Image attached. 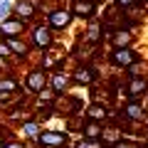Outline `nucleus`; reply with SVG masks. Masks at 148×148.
<instances>
[{"label": "nucleus", "mask_w": 148, "mask_h": 148, "mask_svg": "<svg viewBox=\"0 0 148 148\" xmlns=\"http://www.w3.org/2000/svg\"><path fill=\"white\" fill-rule=\"evenodd\" d=\"M136 42H138V35H136V32L119 27V30H114L109 35V40H106L104 45H109L111 49H121V47H136Z\"/></svg>", "instance_id": "nucleus-12"}, {"label": "nucleus", "mask_w": 148, "mask_h": 148, "mask_svg": "<svg viewBox=\"0 0 148 148\" xmlns=\"http://www.w3.org/2000/svg\"><path fill=\"white\" fill-rule=\"evenodd\" d=\"M123 77H126V79H143V77H148V57L136 59V62L123 72Z\"/></svg>", "instance_id": "nucleus-19"}, {"label": "nucleus", "mask_w": 148, "mask_h": 148, "mask_svg": "<svg viewBox=\"0 0 148 148\" xmlns=\"http://www.w3.org/2000/svg\"><path fill=\"white\" fill-rule=\"evenodd\" d=\"M12 8H15V0H0V22L12 17Z\"/></svg>", "instance_id": "nucleus-23"}, {"label": "nucleus", "mask_w": 148, "mask_h": 148, "mask_svg": "<svg viewBox=\"0 0 148 148\" xmlns=\"http://www.w3.org/2000/svg\"><path fill=\"white\" fill-rule=\"evenodd\" d=\"M143 54L138 52L136 47H121V49H106V64L116 72H126L136 59H141Z\"/></svg>", "instance_id": "nucleus-2"}, {"label": "nucleus", "mask_w": 148, "mask_h": 148, "mask_svg": "<svg viewBox=\"0 0 148 148\" xmlns=\"http://www.w3.org/2000/svg\"><path fill=\"white\" fill-rule=\"evenodd\" d=\"M69 72H72L74 86H79V89H89L91 84H96V82L101 79L99 67H96L94 62H77Z\"/></svg>", "instance_id": "nucleus-3"}, {"label": "nucleus", "mask_w": 148, "mask_h": 148, "mask_svg": "<svg viewBox=\"0 0 148 148\" xmlns=\"http://www.w3.org/2000/svg\"><path fill=\"white\" fill-rule=\"evenodd\" d=\"M27 30L30 25L20 20V17H8V20L0 22V40H10V37H27Z\"/></svg>", "instance_id": "nucleus-11"}, {"label": "nucleus", "mask_w": 148, "mask_h": 148, "mask_svg": "<svg viewBox=\"0 0 148 148\" xmlns=\"http://www.w3.org/2000/svg\"><path fill=\"white\" fill-rule=\"evenodd\" d=\"M101 133H104V123H99V121H89V119H86V123H84V128H82L79 136H84V138H96V141H99Z\"/></svg>", "instance_id": "nucleus-21"}, {"label": "nucleus", "mask_w": 148, "mask_h": 148, "mask_svg": "<svg viewBox=\"0 0 148 148\" xmlns=\"http://www.w3.org/2000/svg\"><path fill=\"white\" fill-rule=\"evenodd\" d=\"M3 148H27V141H22V138H10V141H5V146Z\"/></svg>", "instance_id": "nucleus-25"}, {"label": "nucleus", "mask_w": 148, "mask_h": 148, "mask_svg": "<svg viewBox=\"0 0 148 148\" xmlns=\"http://www.w3.org/2000/svg\"><path fill=\"white\" fill-rule=\"evenodd\" d=\"M12 15L15 17H20L25 25H35V22H40V8L32 3V0H15V8H12Z\"/></svg>", "instance_id": "nucleus-9"}, {"label": "nucleus", "mask_w": 148, "mask_h": 148, "mask_svg": "<svg viewBox=\"0 0 148 148\" xmlns=\"http://www.w3.org/2000/svg\"><path fill=\"white\" fill-rule=\"evenodd\" d=\"M74 146H77V148H106L101 141H96V138H84V136L74 138Z\"/></svg>", "instance_id": "nucleus-22"}, {"label": "nucleus", "mask_w": 148, "mask_h": 148, "mask_svg": "<svg viewBox=\"0 0 148 148\" xmlns=\"http://www.w3.org/2000/svg\"><path fill=\"white\" fill-rule=\"evenodd\" d=\"M146 148H148V141H146Z\"/></svg>", "instance_id": "nucleus-28"}, {"label": "nucleus", "mask_w": 148, "mask_h": 148, "mask_svg": "<svg viewBox=\"0 0 148 148\" xmlns=\"http://www.w3.org/2000/svg\"><path fill=\"white\" fill-rule=\"evenodd\" d=\"M3 74H8V69H5V64L0 62V77H3Z\"/></svg>", "instance_id": "nucleus-26"}, {"label": "nucleus", "mask_w": 148, "mask_h": 148, "mask_svg": "<svg viewBox=\"0 0 148 148\" xmlns=\"http://www.w3.org/2000/svg\"><path fill=\"white\" fill-rule=\"evenodd\" d=\"M32 114L42 126H47L52 119H57V111H54V104H40V101H32Z\"/></svg>", "instance_id": "nucleus-16"}, {"label": "nucleus", "mask_w": 148, "mask_h": 148, "mask_svg": "<svg viewBox=\"0 0 148 148\" xmlns=\"http://www.w3.org/2000/svg\"><path fill=\"white\" fill-rule=\"evenodd\" d=\"M49 86H52L57 94H69V91L74 89V82H72V72L69 69H52L49 72Z\"/></svg>", "instance_id": "nucleus-10"}, {"label": "nucleus", "mask_w": 148, "mask_h": 148, "mask_svg": "<svg viewBox=\"0 0 148 148\" xmlns=\"http://www.w3.org/2000/svg\"><path fill=\"white\" fill-rule=\"evenodd\" d=\"M52 3H64V0H52Z\"/></svg>", "instance_id": "nucleus-27"}, {"label": "nucleus", "mask_w": 148, "mask_h": 148, "mask_svg": "<svg viewBox=\"0 0 148 148\" xmlns=\"http://www.w3.org/2000/svg\"><path fill=\"white\" fill-rule=\"evenodd\" d=\"M77 35H79L82 42L89 45V47L91 45H104V22H101V17H94V20L84 22Z\"/></svg>", "instance_id": "nucleus-7"}, {"label": "nucleus", "mask_w": 148, "mask_h": 148, "mask_svg": "<svg viewBox=\"0 0 148 148\" xmlns=\"http://www.w3.org/2000/svg\"><path fill=\"white\" fill-rule=\"evenodd\" d=\"M27 40H30L32 49L47 52V49H52L54 45H57V32H54L45 20H40V22H35V25L27 30Z\"/></svg>", "instance_id": "nucleus-1"}, {"label": "nucleus", "mask_w": 148, "mask_h": 148, "mask_svg": "<svg viewBox=\"0 0 148 148\" xmlns=\"http://www.w3.org/2000/svg\"><path fill=\"white\" fill-rule=\"evenodd\" d=\"M42 123L37 121V119H27V121H22L20 126H15V133L17 138H22V141H37L40 138V133H42Z\"/></svg>", "instance_id": "nucleus-14"}, {"label": "nucleus", "mask_w": 148, "mask_h": 148, "mask_svg": "<svg viewBox=\"0 0 148 148\" xmlns=\"http://www.w3.org/2000/svg\"><path fill=\"white\" fill-rule=\"evenodd\" d=\"M146 94H148V77L126 79V101H141Z\"/></svg>", "instance_id": "nucleus-15"}, {"label": "nucleus", "mask_w": 148, "mask_h": 148, "mask_svg": "<svg viewBox=\"0 0 148 148\" xmlns=\"http://www.w3.org/2000/svg\"><path fill=\"white\" fill-rule=\"evenodd\" d=\"M22 86H25L30 94H40L42 89L49 86V72L42 67H25V74H22Z\"/></svg>", "instance_id": "nucleus-5"}, {"label": "nucleus", "mask_w": 148, "mask_h": 148, "mask_svg": "<svg viewBox=\"0 0 148 148\" xmlns=\"http://www.w3.org/2000/svg\"><path fill=\"white\" fill-rule=\"evenodd\" d=\"M45 22H47L54 32H64V30H69V27L77 22V17H74V12L69 10V5L59 3V5H54L52 10L45 15Z\"/></svg>", "instance_id": "nucleus-4"}, {"label": "nucleus", "mask_w": 148, "mask_h": 148, "mask_svg": "<svg viewBox=\"0 0 148 148\" xmlns=\"http://www.w3.org/2000/svg\"><path fill=\"white\" fill-rule=\"evenodd\" d=\"M62 126H64V131H69L74 136V133H77V136H79L82 133V128H84V123H86V116L84 114H72V116H67V119H62Z\"/></svg>", "instance_id": "nucleus-20"}, {"label": "nucleus", "mask_w": 148, "mask_h": 148, "mask_svg": "<svg viewBox=\"0 0 148 148\" xmlns=\"http://www.w3.org/2000/svg\"><path fill=\"white\" fill-rule=\"evenodd\" d=\"M84 116L89 121H99V123H106L109 121V106L106 104H96V101H89L84 109Z\"/></svg>", "instance_id": "nucleus-17"}, {"label": "nucleus", "mask_w": 148, "mask_h": 148, "mask_svg": "<svg viewBox=\"0 0 148 148\" xmlns=\"http://www.w3.org/2000/svg\"><path fill=\"white\" fill-rule=\"evenodd\" d=\"M99 8L94 0H69V10L74 12V17L84 25V22L94 20V17H99Z\"/></svg>", "instance_id": "nucleus-8"}, {"label": "nucleus", "mask_w": 148, "mask_h": 148, "mask_svg": "<svg viewBox=\"0 0 148 148\" xmlns=\"http://www.w3.org/2000/svg\"><path fill=\"white\" fill-rule=\"evenodd\" d=\"M123 136H126V133H123L121 128L116 126V123H104V133H101V138H99V141L104 143L106 148H114V146H116V143L121 141Z\"/></svg>", "instance_id": "nucleus-18"}, {"label": "nucleus", "mask_w": 148, "mask_h": 148, "mask_svg": "<svg viewBox=\"0 0 148 148\" xmlns=\"http://www.w3.org/2000/svg\"><path fill=\"white\" fill-rule=\"evenodd\" d=\"M119 109L131 123H146L148 126V111L143 109V101H123V104H119Z\"/></svg>", "instance_id": "nucleus-13"}, {"label": "nucleus", "mask_w": 148, "mask_h": 148, "mask_svg": "<svg viewBox=\"0 0 148 148\" xmlns=\"http://www.w3.org/2000/svg\"><path fill=\"white\" fill-rule=\"evenodd\" d=\"M111 3L116 8H121V10H131V8H136L141 0H111Z\"/></svg>", "instance_id": "nucleus-24"}, {"label": "nucleus", "mask_w": 148, "mask_h": 148, "mask_svg": "<svg viewBox=\"0 0 148 148\" xmlns=\"http://www.w3.org/2000/svg\"><path fill=\"white\" fill-rule=\"evenodd\" d=\"M37 141H40L42 148H67L69 143H74V138H72V133L64 131V128H49V126H45Z\"/></svg>", "instance_id": "nucleus-6"}]
</instances>
